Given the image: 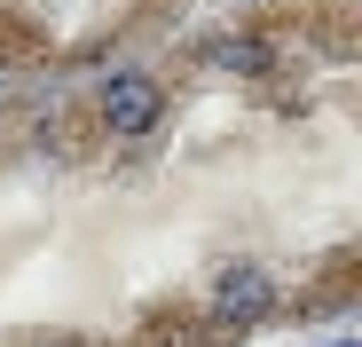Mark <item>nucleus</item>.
I'll list each match as a JSON object with an SVG mask.
<instances>
[{
	"label": "nucleus",
	"mask_w": 362,
	"mask_h": 347,
	"mask_svg": "<svg viewBox=\"0 0 362 347\" xmlns=\"http://www.w3.org/2000/svg\"><path fill=\"white\" fill-rule=\"evenodd\" d=\"M205 72H221V79H268L276 72V47L268 40H213L205 47Z\"/></svg>",
	"instance_id": "nucleus-3"
},
{
	"label": "nucleus",
	"mask_w": 362,
	"mask_h": 347,
	"mask_svg": "<svg viewBox=\"0 0 362 347\" xmlns=\"http://www.w3.org/2000/svg\"><path fill=\"white\" fill-rule=\"evenodd\" d=\"M268 308H276V276L252 261H228L213 284V324H260Z\"/></svg>",
	"instance_id": "nucleus-2"
},
{
	"label": "nucleus",
	"mask_w": 362,
	"mask_h": 347,
	"mask_svg": "<svg viewBox=\"0 0 362 347\" xmlns=\"http://www.w3.org/2000/svg\"><path fill=\"white\" fill-rule=\"evenodd\" d=\"M24 347H79V339H24Z\"/></svg>",
	"instance_id": "nucleus-4"
},
{
	"label": "nucleus",
	"mask_w": 362,
	"mask_h": 347,
	"mask_svg": "<svg viewBox=\"0 0 362 347\" xmlns=\"http://www.w3.org/2000/svg\"><path fill=\"white\" fill-rule=\"evenodd\" d=\"M158 110H165V87H158L150 72H110V79H103V127H110V142L150 135Z\"/></svg>",
	"instance_id": "nucleus-1"
}]
</instances>
